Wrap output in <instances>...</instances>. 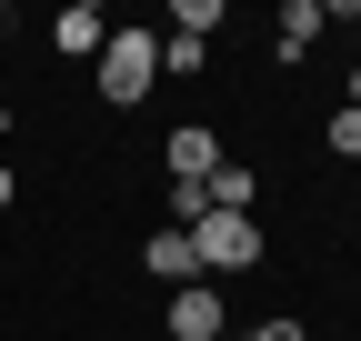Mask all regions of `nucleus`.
Returning a JSON list of instances; mask_svg holds the SVG:
<instances>
[{
  "mask_svg": "<svg viewBox=\"0 0 361 341\" xmlns=\"http://www.w3.org/2000/svg\"><path fill=\"white\" fill-rule=\"evenodd\" d=\"M322 20H331L322 0H291V11H281V61H301L311 40H322Z\"/></svg>",
  "mask_w": 361,
  "mask_h": 341,
  "instance_id": "7",
  "label": "nucleus"
},
{
  "mask_svg": "<svg viewBox=\"0 0 361 341\" xmlns=\"http://www.w3.org/2000/svg\"><path fill=\"white\" fill-rule=\"evenodd\" d=\"M171 341H221V291H211V281L171 291Z\"/></svg>",
  "mask_w": 361,
  "mask_h": 341,
  "instance_id": "5",
  "label": "nucleus"
},
{
  "mask_svg": "<svg viewBox=\"0 0 361 341\" xmlns=\"http://www.w3.org/2000/svg\"><path fill=\"white\" fill-rule=\"evenodd\" d=\"M0 120H11V111H0Z\"/></svg>",
  "mask_w": 361,
  "mask_h": 341,
  "instance_id": "15",
  "label": "nucleus"
},
{
  "mask_svg": "<svg viewBox=\"0 0 361 341\" xmlns=\"http://www.w3.org/2000/svg\"><path fill=\"white\" fill-rule=\"evenodd\" d=\"M251 341H301V321H291V311H281V321H261V331H251Z\"/></svg>",
  "mask_w": 361,
  "mask_h": 341,
  "instance_id": "12",
  "label": "nucleus"
},
{
  "mask_svg": "<svg viewBox=\"0 0 361 341\" xmlns=\"http://www.w3.org/2000/svg\"><path fill=\"white\" fill-rule=\"evenodd\" d=\"M251 191H261V181H251L241 161H221L211 181H201V201H211V211H251Z\"/></svg>",
  "mask_w": 361,
  "mask_h": 341,
  "instance_id": "8",
  "label": "nucleus"
},
{
  "mask_svg": "<svg viewBox=\"0 0 361 341\" xmlns=\"http://www.w3.org/2000/svg\"><path fill=\"white\" fill-rule=\"evenodd\" d=\"M261 221H251V211H201V221H191V261L201 271H251L261 261Z\"/></svg>",
  "mask_w": 361,
  "mask_h": 341,
  "instance_id": "2",
  "label": "nucleus"
},
{
  "mask_svg": "<svg viewBox=\"0 0 361 341\" xmlns=\"http://www.w3.org/2000/svg\"><path fill=\"white\" fill-rule=\"evenodd\" d=\"M11 191H20V181H11V170H0V211H11Z\"/></svg>",
  "mask_w": 361,
  "mask_h": 341,
  "instance_id": "13",
  "label": "nucleus"
},
{
  "mask_svg": "<svg viewBox=\"0 0 361 341\" xmlns=\"http://www.w3.org/2000/svg\"><path fill=\"white\" fill-rule=\"evenodd\" d=\"M171 30H180V40H211V30H221V0H171Z\"/></svg>",
  "mask_w": 361,
  "mask_h": 341,
  "instance_id": "9",
  "label": "nucleus"
},
{
  "mask_svg": "<svg viewBox=\"0 0 361 341\" xmlns=\"http://www.w3.org/2000/svg\"><path fill=\"white\" fill-rule=\"evenodd\" d=\"M141 271H151V281H171V291H191V281H201V261H191V231H151Z\"/></svg>",
  "mask_w": 361,
  "mask_h": 341,
  "instance_id": "6",
  "label": "nucleus"
},
{
  "mask_svg": "<svg viewBox=\"0 0 361 341\" xmlns=\"http://www.w3.org/2000/svg\"><path fill=\"white\" fill-rule=\"evenodd\" d=\"M322 141H331L341 161H361V111H331V131H322Z\"/></svg>",
  "mask_w": 361,
  "mask_h": 341,
  "instance_id": "11",
  "label": "nucleus"
},
{
  "mask_svg": "<svg viewBox=\"0 0 361 341\" xmlns=\"http://www.w3.org/2000/svg\"><path fill=\"white\" fill-rule=\"evenodd\" d=\"M90 80H101V101H111V111H130V101L161 80V40H151V30H111V40H101V61H90Z\"/></svg>",
  "mask_w": 361,
  "mask_h": 341,
  "instance_id": "1",
  "label": "nucleus"
},
{
  "mask_svg": "<svg viewBox=\"0 0 361 341\" xmlns=\"http://www.w3.org/2000/svg\"><path fill=\"white\" fill-rule=\"evenodd\" d=\"M161 161H171V191H201L211 170H221V141L201 131V120H180V131L161 141Z\"/></svg>",
  "mask_w": 361,
  "mask_h": 341,
  "instance_id": "3",
  "label": "nucleus"
},
{
  "mask_svg": "<svg viewBox=\"0 0 361 341\" xmlns=\"http://www.w3.org/2000/svg\"><path fill=\"white\" fill-rule=\"evenodd\" d=\"M51 40H61V61H101V40H111V20H101V0H71V11L51 20Z\"/></svg>",
  "mask_w": 361,
  "mask_h": 341,
  "instance_id": "4",
  "label": "nucleus"
},
{
  "mask_svg": "<svg viewBox=\"0 0 361 341\" xmlns=\"http://www.w3.org/2000/svg\"><path fill=\"white\" fill-rule=\"evenodd\" d=\"M201 61H211V40H180V30L161 40V70H201Z\"/></svg>",
  "mask_w": 361,
  "mask_h": 341,
  "instance_id": "10",
  "label": "nucleus"
},
{
  "mask_svg": "<svg viewBox=\"0 0 361 341\" xmlns=\"http://www.w3.org/2000/svg\"><path fill=\"white\" fill-rule=\"evenodd\" d=\"M351 111H361V70H351Z\"/></svg>",
  "mask_w": 361,
  "mask_h": 341,
  "instance_id": "14",
  "label": "nucleus"
}]
</instances>
